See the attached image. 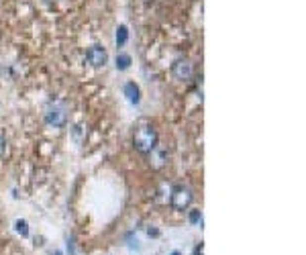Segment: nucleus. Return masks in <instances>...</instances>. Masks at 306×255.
Listing matches in <instances>:
<instances>
[{
    "label": "nucleus",
    "instance_id": "nucleus-8",
    "mask_svg": "<svg viewBox=\"0 0 306 255\" xmlns=\"http://www.w3.org/2000/svg\"><path fill=\"white\" fill-rule=\"evenodd\" d=\"M131 63H133V57L129 53H118L116 55V70L125 72V70H129V67H131Z\"/></svg>",
    "mask_w": 306,
    "mask_h": 255
},
{
    "label": "nucleus",
    "instance_id": "nucleus-1",
    "mask_svg": "<svg viewBox=\"0 0 306 255\" xmlns=\"http://www.w3.org/2000/svg\"><path fill=\"white\" fill-rule=\"evenodd\" d=\"M159 143V135L155 131V127H153L151 123H145L141 121L137 125V129H135L133 133V147L137 153H141V155H147V153H151L153 149L157 147Z\"/></svg>",
    "mask_w": 306,
    "mask_h": 255
},
{
    "label": "nucleus",
    "instance_id": "nucleus-9",
    "mask_svg": "<svg viewBox=\"0 0 306 255\" xmlns=\"http://www.w3.org/2000/svg\"><path fill=\"white\" fill-rule=\"evenodd\" d=\"M14 231L19 233V235L23 237V239H27V237H29V223H27L25 218H19V220H14Z\"/></svg>",
    "mask_w": 306,
    "mask_h": 255
},
{
    "label": "nucleus",
    "instance_id": "nucleus-14",
    "mask_svg": "<svg viewBox=\"0 0 306 255\" xmlns=\"http://www.w3.org/2000/svg\"><path fill=\"white\" fill-rule=\"evenodd\" d=\"M51 255H63L61 251H51Z\"/></svg>",
    "mask_w": 306,
    "mask_h": 255
},
{
    "label": "nucleus",
    "instance_id": "nucleus-16",
    "mask_svg": "<svg viewBox=\"0 0 306 255\" xmlns=\"http://www.w3.org/2000/svg\"><path fill=\"white\" fill-rule=\"evenodd\" d=\"M45 2H55V0H45Z\"/></svg>",
    "mask_w": 306,
    "mask_h": 255
},
{
    "label": "nucleus",
    "instance_id": "nucleus-10",
    "mask_svg": "<svg viewBox=\"0 0 306 255\" xmlns=\"http://www.w3.org/2000/svg\"><path fill=\"white\" fill-rule=\"evenodd\" d=\"M188 220H190V225H202V212L200 210H190V216H188Z\"/></svg>",
    "mask_w": 306,
    "mask_h": 255
},
{
    "label": "nucleus",
    "instance_id": "nucleus-3",
    "mask_svg": "<svg viewBox=\"0 0 306 255\" xmlns=\"http://www.w3.org/2000/svg\"><path fill=\"white\" fill-rule=\"evenodd\" d=\"M172 74L176 80L180 82H190L194 78V65L190 59L186 57H178L174 63H172Z\"/></svg>",
    "mask_w": 306,
    "mask_h": 255
},
{
    "label": "nucleus",
    "instance_id": "nucleus-4",
    "mask_svg": "<svg viewBox=\"0 0 306 255\" xmlns=\"http://www.w3.org/2000/svg\"><path fill=\"white\" fill-rule=\"evenodd\" d=\"M45 121H47V125H53L57 129H63L67 125V112L59 104H51L45 110Z\"/></svg>",
    "mask_w": 306,
    "mask_h": 255
},
{
    "label": "nucleus",
    "instance_id": "nucleus-7",
    "mask_svg": "<svg viewBox=\"0 0 306 255\" xmlns=\"http://www.w3.org/2000/svg\"><path fill=\"white\" fill-rule=\"evenodd\" d=\"M116 47H125L127 45V41H129V29H127V25H118L116 27Z\"/></svg>",
    "mask_w": 306,
    "mask_h": 255
},
{
    "label": "nucleus",
    "instance_id": "nucleus-11",
    "mask_svg": "<svg viewBox=\"0 0 306 255\" xmlns=\"http://www.w3.org/2000/svg\"><path fill=\"white\" fill-rule=\"evenodd\" d=\"M4 151H6V137H4V131L0 129V157L4 155Z\"/></svg>",
    "mask_w": 306,
    "mask_h": 255
},
{
    "label": "nucleus",
    "instance_id": "nucleus-5",
    "mask_svg": "<svg viewBox=\"0 0 306 255\" xmlns=\"http://www.w3.org/2000/svg\"><path fill=\"white\" fill-rule=\"evenodd\" d=\"M86 61H88L92 67H104L106 61H108L106 49L102 47V45H92V47L86 51Z\"/></svg>",
    "mask_w": 306,
    "mask_h": 255
},
{
    "label": "nucleus",
    "instance_id": "nucleus-2",
    "mask_svg": "<svg viewBox=\"0 0 306 255\" xmlns=\"http://www.w3.org/2000/svg\"><path fill=\"white\" fill-rule=\"evenodd\" d=\"M194 200V194L188 186H174L172 194H169V204H172L174 210H188V206Z\"/></svg>",
    "mask_w": 306,
    "mask_h": 255
},
{
    "label": "nucleus",
    "instance_id": "nucleus-15",
    "mask_svg": "<svg viewBox=\"0 0 306 255\" xmlns=\"http://www.w3.org/2000/svg\"><path fill=\"white\" fill-rule=\"evenodd\" d=\"M169 255H182L180 251H172V253H169Z\"/></svg>",
    "mask_w": 306,
    "mask_h": 255
},
{
    "label": "nucleus",
    "instance_id": "nucleus-6",
    "mask_svg": "<svg viewBox=\"0 0 306 255\" xmlns=\"http://www.w3.org/2000/svg\"><path fill=\"white\" fill-rule=\"evenodd\" d=\"M123 94L127 96V100L131 102V104H139V102H141V88L135 82H125Z\"/></svg>",
    "mask_w": 306,
    "mask_h": 255
},
{
    "label": "nucleus",
    "instance_id": "nucleus-13",
    "mask_svg": "<svg viewBox=\"0 0 306 255\" xmlns=\"http://www.w3.org/2000/svg\"><path fill=\"white\" fill-rule=\"evenodd\" d=\"M194 255H202V243H200V245L194 249Z\"/></svg>",
    "mask_w": 306,
    "mask_h": 255
},
{
    "label": "nucleus",
    "instance_id": "nucleus-12",
    "mask_svg": "<svg viewBox=\"0 0 306 255\" xmlns=\"http://www.w3.org/2000/svg\"><path fill=\"white\" fill-rule=\"evenodd\" d=\"M147 235H149V237H159V231L153 229V227H149V229H147Z\"/></svg>",
    "mask_w": 306,
    "mask_h": 255
}]
</instances>
